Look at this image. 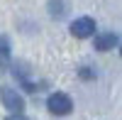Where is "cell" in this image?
Wrapping results in <instances>:
<instances>
[{
  "label": "cell",
  "mask_w": 122,
  "mask_h": 120,
  "mask_svg": "<svg viewBox=\"0 0 122 120\" xmlns=\"http://www.w3.org/2000/svg\"><path fill=\"white\" fill-rule=\"evenodd\" d=\"M81 78H83V81H90V78H95V74L90 71V69L83 66V69H81Z\"/></svg>",
  "instance_id": "52a82bcc"
},
{
  "label": "cell",
  "mask_w": 122,
  "mask_h": 120,
  "mask_svg": "<svg viewBox=\"0 0 122 120\" xmlns=\"http://www.w3.org/2000/svg\"><path fill=\"white\" fill-rule=\"evenodd\" d=\"M49 12H51V15H64L66 7H64L61 0H51V3H49Z\"/></svg>",
  "instance_id": "8992f818"
},
{
  "label": "cell",
  "mask_w": 122,
  "mask_h": 120,
  "mask_svg": "<svg viewBox=\"0 0 122 120\" xmlns=\"http://www.w3.org/2000/svg\"><path fill=\"white\" fill-rule=\"evenodd\" d=\"M0 98H3V105L10 113H22L25 110V98H22V93H17V88L3 86L0 88Z\"/></svg>",
  "instance_id": "7a4b0ae2"
},
{
  "label": "cell",
  "mask_w": 122,
  "mask_h": 120,
  "mask_svg": "<svg viewBox=\"0 0 122 120\" xmlns=\"http://www.w3.org/2000/svg\"><path fill=\"white\" fill-rule=\"evenodd\" d=\"M120 54H122V47H120Z\"/></svg>",
  "instance_id": "9c48e42d"
},
{
  "label": "cell",
  "mask_w": 122,
  "mask_h": 120,
  "mask_svg": "<svg viewBox=\"0 0 122 120\" xmlns=\"http://www.w3.org/2000/svg\"><path fill=\"white\" fill-rule=\"evenodd\" d=\"M46 108H49V113H54V115H68L73 110V101H71V96L59 91V93H51L46 98Z\"/></svg>",
  "instance_id": "6da1fadb"
},
{
  "label": "cell",
  "mask_w": 122,
  "mask_h": 120,
  "mask_svg": "<svg viewBox=\"0 0 122 120\" xmlns=\"http://www.w3.org/2000/svg\"><path fill=\"white\" fill-rule=\"evenodd\" d=\"M71 34L76 39H88L95 34V20L93 17H78L71 22Z\"/></svg>",
  "instance_id": "3957f363"
},
{
  "label": "cell",
  "mask_w": 122,
  "mask_h": 120,
  "mask_svg": "<svg viewBox=\"0 0 122 120\" xmlns=\"http://www.w3.org/2000/svg\"><path fill=\"white\" fill-rule=\"evenodd\" d=\"M7 120H27V118H25V115H22V113H12V115H10V118H7Z\"/></svg>",
  "instance_id": "ba28073f"
},
{
  "label": "cell",
  "mask_w": 122,
  "mask_h": 120,
  "mask_svg": "<svg viewBox=\"0 0 122 120\" xmlns=\"http://www.w3.org/2000/svg\"><path fill=\"white\" fill-rule=\"evenodd\" d=\"M117 34L115 32H103V34H98L95 37V49L98 52H110L112 47H117Z\"/></svg>",
  "instance_id": "277c9868"
},
{
  "label": "cell",
  "mask_w": 122,
  "mask_h": 120,
  "mask_svg": "<svg viewBox=\"0 0 122 120\" xmlns=\"http://www.w3.org/2000/svg\"><path fill=\"white\" fill-rule=\"evenodd\" d=\"M10 64V44L5 37H0V69H5Z\"/></svg>",
  "instance_id": "5b68a950"
}]
</instances>
